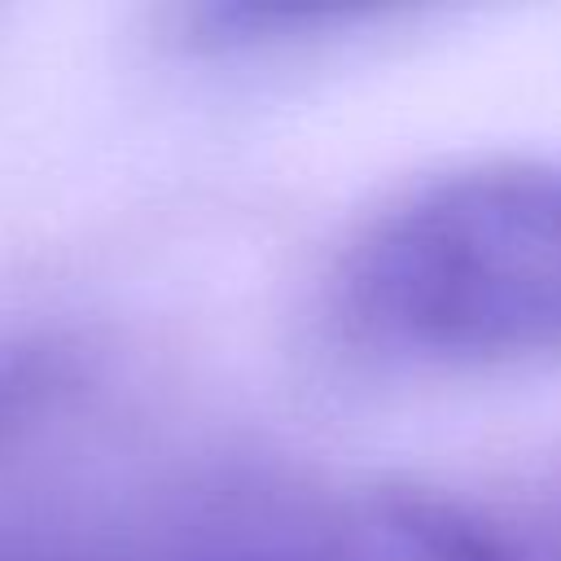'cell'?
I'll list each match as a JSON object with an SVG mask.
<instances>
[{
	"label": "cell",
	"instance_id": "cell-3",
	"mask_svg": "<svg viewBox=\"0 0 561 561\" xmlns=\"http://www.w3.org/2000/svg\"><path fill=\"white\" fill-rule=\"evenodd\" d=\"M83 359L66 337H0V443L39 425L79 386Z\"/></svg>",
	"mask_w": 561,
	"mask_h": 561
},
{
	"label": "cell",
	"instance_id": "cell-2",
	"mask_svg": "<svg viewBox=\"0 0 561 561\" xmlns=\"http://www.w3.org/2000/svg\"><path fill=\"white\" fill-rule=\"evenodd\" d=\"M224 561H517V552L447 495L381 486Z\"/></svg>",
	"mask_w": 561,
	"mask_h": 561
},
{
	"label": "cell",
	"instance_id": "cell-1",
	"mask_svg": "<svg viewBox=\"0 0 561 561\" xmlns=\"http://www.w3.org/2000/svg\"><path fill=\"white\" fill-rule=\"evenodd\" d=\"M337 302L403 359L561 355V158H482L412 184L355 237Z\"/></svg>",
	"mask_w": 561,
	"mask_h": 561
}]
</instances>
